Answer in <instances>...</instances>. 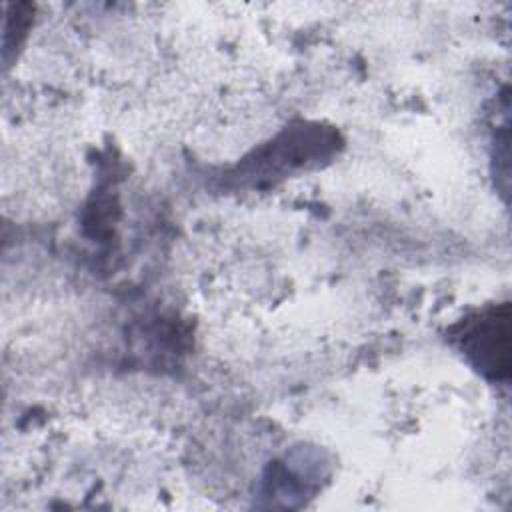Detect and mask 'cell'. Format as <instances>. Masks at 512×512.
Masks as SVG:
<instances>
[{
    "instance_id": "1",
    "label": "cell",
    "mask_w": 512,
    "mask_h": 512,
    "mask_svg": "<svg viewBox=\"0 0 512 512\" xmlns=\"http://www.w3.org/2000/svg\"><path fill=\"white\" fill-rule=\"evenodd\" d=\"M462 346L474 364L500 380L510 372V310L508 304L480 316L464 334Z\"/></svg>"
}]
</instances>
